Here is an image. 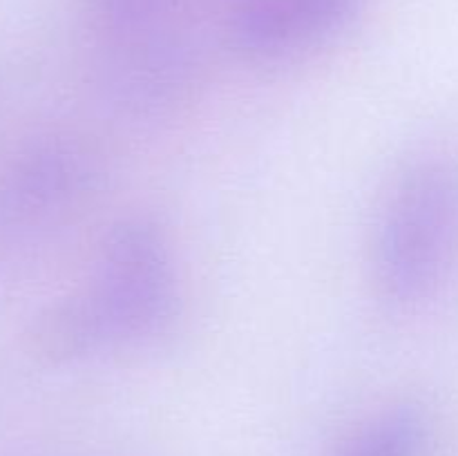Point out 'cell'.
Segmentation results:
<instances>
[{"instance_id":"2","label":"cell","mask_w":458,"mask_h":456,"mask_svg":"<svg viewBox=\"0 0 458 456\" xmlns=\"http://www.w3.org/2000/svg\"><path fill=\"white\" fill-rule=\"evenodd\" d=\"M226 0H85L103 97L132 119L186 106L204 80L206 25Z\"/></svg>"},{"instance_id":"5","label":"cell","mask_w":458,"mask_h":456,"mask_svg":"<svg viewBox=\"0 0 458 456\" xmlns=\"http://www.w3.org/2000/svg\"><path fill=\"white\" fill-rule=\"evenodd\" d=\"M362 0H226L222 40L250 65H284L338 38Z\"/></svg>"},{"instance_id":"3","label":"cell","mask_w":458,"mask_h":456,"mask_svg":"<svg viewBox=\"0 0 458 456\" xmlns=\"http://www.w3.org/2000/svg\"><path fill=\"white\" fill-rule=\"evenodd\" d=\"M458 264V159L425 155L394 177L371 232V284L392 311L423 307Z\"/></svg>"},{"instance_id":"4","label":"cell","mask_w":458,"mask_h":456,"mask_svg":"<svg viewBox=\"0 0 458 456\" xmlns=\"http://www.w3.org/2000/svg\"><path fill=\"white\" fill-rule=\"evenodd\" d=\"M106 152L76 130H47L0 161V259L49 244L103 195Z\"/></svg>"},{"instance_id":"6","label":"cell","mask_w":458,"mask_h":456,"mask_svg":"<svg viewBox=\"0 0 458 456\" xmlns=\"http://www.w3.org/2000/svg\"><path fill=\"white\" fill-rule=\"evenodd\" d=\"M432 425L420 407L401 402L376 411L340 441L331 456H428Z\"/></svg>"},{"instance_id":"1","label":"cell","mask_w":458,"mask_h":456,"mask_svg":"<svg viewBox=\"0 0 458 456\" xmlns=\"http://www.w3.org/2000/svg\"><path fill=\"white\" fill-rule=\"evenodd\" d=\"M179 273L165 228L128 215L101 237L83 280L30 326V351L47 365H79L137 351L173 329Z\"/></svg>"}]
</instances>
